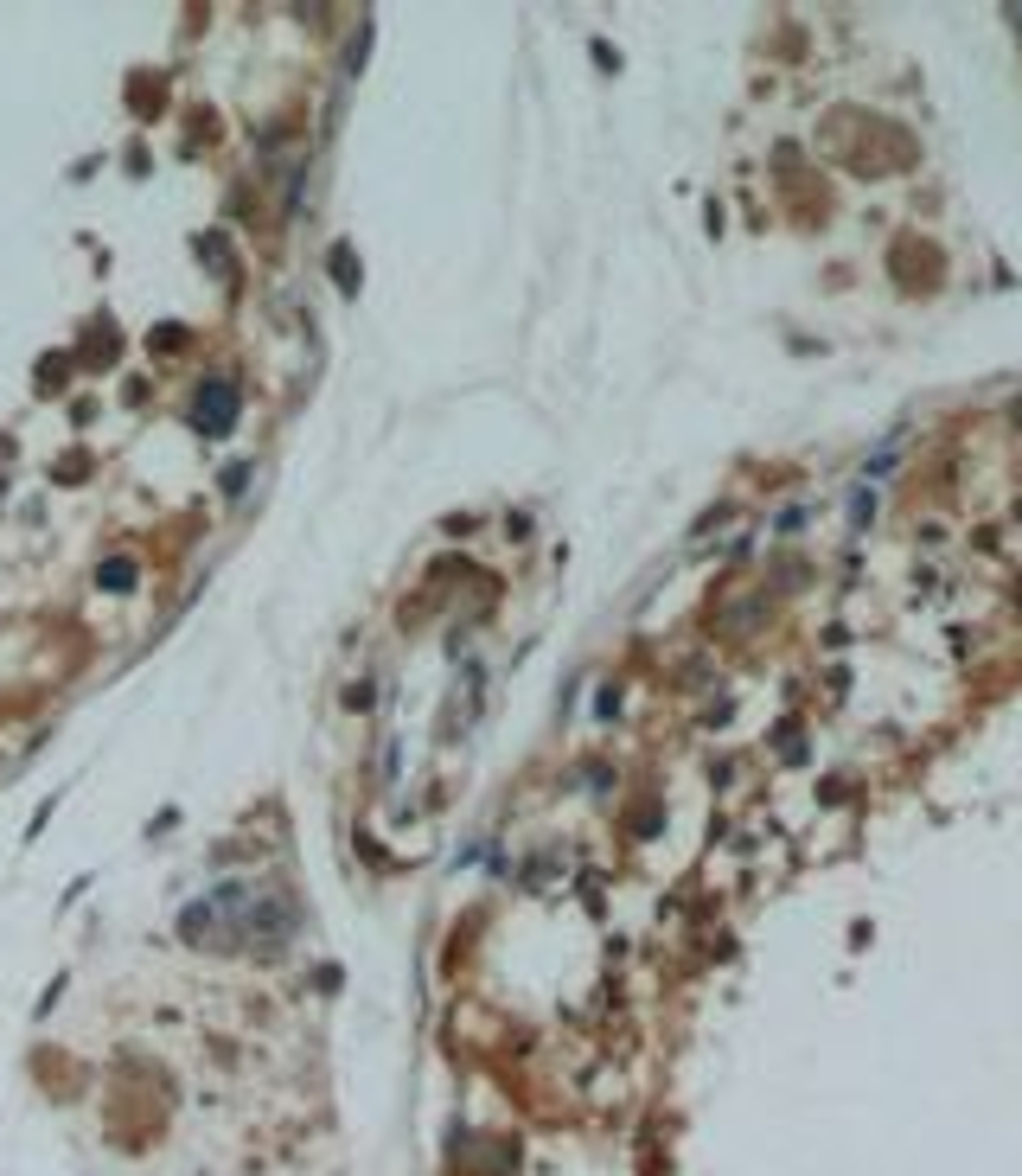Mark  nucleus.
I'll list each match as a JSON object with an SVG mask.
<instances>
[{
  "label": "nucleus",
  "mask_w": 1022,
  "mask_h": 1176,
  "mask_svg": "<svg viewBox=\"0 0 1022 1176\" xmlns=\"http://www.w3.org/2000/svg\"><path fill=\"white\" fill-rule=\"evenodd\" d=\"M192 423H198V435H224V428L236 423V384L231 378H212V384L192 397Z\"/></svg>",
  "instance_id": "f257e3e1"
}]
</instances>
